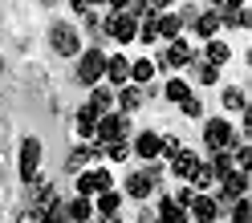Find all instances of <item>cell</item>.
<instances>
[{"label": "cell", "mask_w": 252, "mask_h": 223, "mask_svg": "<svg viewBox=\"0 0 252 223\" xmlns=\"http://www.w3.org/2000/svg\"><path fill=\"white\" fill-rule=\"evenodd\" d=\"M191 61H195V53H191V45L183 37H175L167 45V53H163V65H171V69H183V65H191Z\"/></svg>", "instance_id": "30bf717a"}, {"label": "cell", "mask_w": 252, "mask_h": 223, "mask_svg": "<svg viewBox=\"0 0 252 223\" xmlns=\"http://www.w3.org/2000/svg\"><path fill=\"white\" fill-rule=\"evenodd\" d=\"M179 110H183L187 118H199V114H203V102H199V98H191V93H187V98L179 102Z\"/></svg>", "instance_id": "4dcf8cb0"}, {"label": "cell", "mask_w": 252, "mask_h": 223, "mask_svg": "<svg viewBox=\"0 0 252 223\" xmlns=\"http://www.w3.org/2000/svg\"><path fill=\"white\" fill-rule=\"evenodd\" d=\"M17 167H21V179L25 183H37V170H41V138H25L21 142Z\"/></svg>", "instance_id": "5b68a950"}, {"label": "cell", "mask_w": 252, "mask_h": 223, "mask_svg": "<svg viewBox=\"0 0 252 223\" xmlns=\"http://www.w3.org/2000/svg\"><path fill=\"white\" fill-rule=\"evenodd\" d=\"M134 154H138V158H159V134H155V130H143V134L134 138Z\"/></svg>", "instance_id": "ac0fdd59"}, {"label": "cell", "mask_w": 252, "mask_h": 223, "mask_svg": "<svg viewBox=\"0 0 252 223\" xmlns=\"http://www.w3.org/2000/svg\"><path fill=\"white\" fill-rule=\"evenodd\" d=\"M102 77H106L110 85H118V89H122V85H130V61H126L122 53L106 57V73H102Z\"/></svg>", "instance_id": "8fae6325"}, {"label": "cell", "mask_w": 252, "mask_h": 223, "mask_svg": "<svg viewBox=\"0 0 252 223\" xmlns=\"http://www.w3.org/2000/svg\"><path fill=\"white\" fill-rule=\"evenodd\" d=\"M187 207H191V219H199V223H216V215H220V203L212 195H195Z\"/></svg>", "instance_id": "7c38bea8"}, {"label": "cell", "mask_w": 252, "mask_h": 223, "mask_svg": "<svg viewBox=\"0 0 252 223\" xmlns=\"http://www.w3.org/2000/svg\"><path fill=\"white\" fill-rule=\"evenodd\" d=\"M163 93H167L171 102H183V98H187V82H183V77H171V82H167V89H163Z\"/></svg>", "instance_id": "f1b7e54d"}, {"label": "cell", "mask_w": 252, "mask_h": 223, "mask_svg": "<svg viewBox=\"0 0 252 223\" xmlns=\"http://www.w3.org/2000/svg\"><path fill=\"white\" fill-rule=\"evenodd\" d=\"M212 4H216V8H232V0H212Z\"/></svg>", "instance_id": "8d00e7d4"}, {"label": "cell", "mask_w": 252, "mask_h": 223, "mask_svg": "<svg viewBox=\"0 0 252 223\" xmlns=\"http://www.w3.org/2000/svg\"><path fill=\"white\" fill-rule=\"evenodd\" d=\"M90 154H94L90 146H86V150H73V154H69V170H77V167H86V163H90Z\"/></svg>", "instance_id": "1f68e13d"}, {"label": "cell", "mask_w": 252, "mask_h": 223, "mask_svg": "<svg viewBox=\"0 0 252 223\" xmlns=\"http://www.w3.org/2000/svg\"><path fill=\"white\" fill-rule=\"evenodd\" d=\"M49 45H53V53H57V57H73L77 49H82V37H77V28H73V25L57 21V25L49 28Z\"/></svg>", "instance_id": "3957f363"}, {"label": "cell", "mask_w": 252, "mask_h": 223, "mask_svg": "<svg viewBox=\"0 0 252 223\" xmlns=\"http://www.w3.org/2000/svg\"><path fill=\"white\" fill-rule=\"evenodd\" d=\"M155 28H159L163 41H175L179 28H183V21H179V12H159V17H155Z\"/></svg>", "instance_id": "9a60e30c"}, {"label": "cell", "mask_w": 252, "mask_h": 223, "mask_svg": "<svg viewBox=\"0 0 252 223\" xmlns=\"http://www.w3.org/2000/svg\"><path fill=\"white\" fill-rule=\"evenodd\" d=\"M159 223H187V211H183L175 199H163L159 203Z\"/></svg>", "instance_id": "7402d4cb"}, {"label": "cell", "mask_w": 252, "mask_h": 223, "mask_svg": "<svg viewBox=\"0 0 252 223\" xmlns=\"http://www.w3.org/2000/svg\"><path fill=\"white\" fill-rule=\"evenodd\" d=\"M224 106H228V110H236V114H244V110H248L244 89H224Z\"/></svg>", "instance_id": "484cf974"}, {"label": "cell", "mask_w": 252, "mask_h": 223, "mask_svg": "<svg viewBox=\"0 0 252 223\" xmlns=\"http://www.w3.org/2000/svg\"><path fill=\"white\" fill-rule=\"evenodd\" d=\"M138 41H143V45H155V41H159V28H155V17H143V25H138Z\"/></svg>", "instance_id": "4316f807"}, {"label": "cell", "mask_w": 252, "mask_h": 223, "mask_svg": "<svg viewBox=\"0 0 252 223\" xmlns=\"http://www.w3.org/2000/svg\"><path fill=\"white\" fill-rule=\"evenodd\" d=\"M98 110H94V106H82V110H77V134H82V138H94V130H98Z\"/></svg>", "instance_id": "d6986e66"}, {"label": "cell", "mask_w": 252, "mask_h": 223, "mask_svg": "<svg viewBox=\"0 0 252 223\" xmlns=\"http://www.w3.org/2000/svg\"><path fill=\"white\" fill-rule=\"evenodd\" d=\"M232 223H252V203L248 199H236L232 203Z\"/></svg>", "instance_id": "83f0119b"}, {"label": "cell", "mask_w": 252, "mask_h": 223, "mask_svg": "<svg viewBox=\"0 0 252 223\" xmlns=\"http://www.w3.org/2000/svg\"><path fill=\"white\" fill-rule=\"evenodd\" d=\"M195 167H199V158H195L191 150H179L175 158H171V174H175V179H183V183L191 179V170H195Z\"/></svg>", "instance_id": "5bb4252c"}, {"label": "cell", "mask_w": 252, "mask_h": 223, "mask_svg": "<svg viewBox=\"0 0 252 223\" xmlns=\"http://www.w3.org/2000/svg\"><path fill=\"white\" fill-rule=\"evenodd\" d=\"M73 12H82V17H90V4H86V0H73Z\"/></svg>", "instance_id": "d590c367"}, {"label": "cell", "mask_w": 252, "mask_h": 223, "mask_svg": "<svg viewBox=\"0 0 252 223\" xmlns=\"http://www.w3.org/2000/svg\"><path fill=\"white\" fill-rule=\"evenodd\" d=\"M228 57H232V49H228V45L224 41H208V65H228Z\"/></svg>", "instance_id": "d4e9b609"}, {"label": "cell", "mask_w": 252, "mask_h": 223, "mask_svg": "<svg viewBox=\"0 0 252 223\" xmlns=\"http://www.w3.org/2000/svg\"><path fill=\"white\" fill-rule=\"evenodd\" d=\"M126 130H130L126 114H102V118H98V130H94V138H98L102 146H114V142L126 138Z\"/></svg>", "instance_id": "277c9868"}, {"label": "cell", "mask_w": 252, "mask_h": 223, "mask_svg": "<svg viewBox=\"0 0 252 223\" xmlns=\"http://www.w3.org/2000/svg\"><path fill=\"white\" fill-rule=\"evenodd\" d=\"M191 199H195V191H191V187H179V195H175V203L183 207V211H187V203H191Z\"/></svg>", "instance_id": "836d02e7"}, {"label": "cell", "mask_w": 252, "mask_h": 223, "mask_svg": "<svg viewBox=\"0 0 252 223\" xmlns=\"http://www.w3.org/2000/svg\"><path fill=\"white\" fill-rule=\"evenodd\" d=\"M106 154L114 158V163H122V158L130 154V146H126V142H114V146H106Z\"/></svg>", "instance_id": "d6a6232c"}, {"label": "cell", "mask_w": 252, "mask_h": 223, "mask_svg": "<svg viewBox=\"0 0 252 223\" xmlns=\"http://www.w3.org/2000/svg\"><path fill=\"white\" fill-rule=\"evenodd\" d=\"M236 138H240V134H236L224 118H212L208 126H203V142H208V150H212V154H216V150H232V146H236Z\"/></svg>", "instance_id": "7a4b0ae2"}, {"label": "cell", "mask_w": 252, "mask_h": 223, "mask_svg": "<svg viewBox=\"0 0 252 223\" xmlns=\"http://www.w3.org/2000/svg\"><path fill=\"white\" fill-rule=\"evenodd\" d=\"M86 106H94V110H98V114H114V89H110V85H94V93H90V102Z\"/></svg>", "instance_id": "4fadbf2b"}, {"label": "cell", "mask_w": 252, "mask_h": 223, "mask_svg": "<svg viewBox=\"0 0 252 223\" xmlns=\"http://www.w3.org/2000/svg\"><path fill=\"white\" fill-rule=\"evenodd\" d=\"M102 191H114V179H110V170L94 167V170H86V174H77V195H82V199L102 195Z\"/></svg>", "instance_id": "8992f818"}, {"label": "cell", "mask_w": 252, "mask_h": 223, "mask_svg": "<svg viewBox=\"0 0 252 223\" xmlns=\"http://www.w3.org/2000/svg\"><path fill=\"white\" fill-rule=\"evenodd\" d=\"M86 4H106V0H86Z\"/></svg>", "instance_id": "74e56055"}, {"label": "cell", "mask_w": 252, "mask_h": 223, "mask_svg": "<svg viewBox=\"0 0 252 223\" xmlns=\"http://www.w3.org/2000/svg\"><path fill=\"white\" fill-rule=\"evenodd\" d=\"M151 77H155V61H130V85H138V89H143V85H151Z\"/></svg>", "instance_id": "ffe728a7"}, {"label": "cell", "mask_w": 252, "mask_h": 223, "mask_svg": "<svg viewBox=\"0 0 252 223\" xmlns=\"http://www.w3.org/2000/svg\"><path fill=\"white\" fill-rule=\"evenodd\" d=\"M118 207H122L118 191H102V195H98V215L102 219H118Z\"/></svg>", "instance_id": "44dd1931"}, {"label": "cell", "mask_w": 252, "mask_h": 223, "mask_svg": "<svg viewBox=\"0 0 252 223\" xmlns=\"http://www.w3.org/2000/svg\"><path fill=\"white\" fill-rule=\"evenodd\" d=\"M195 82H203V85H216V82H220V69L203 61V65H195Z\"/></svg>", "instance_id": "f546056e"}, {"label": "cell", "mask_w": 252, "mask_h": 223, "mask_svg": "<svg viewBox=\"0 0 252 223\" xmlns=\"http://www.w3.org/2000/svg\"><path fill=\"white\" fill-rule=\"evenodd\" d=\"M0 65H4V61H0Z\"/></svg>", "instance_id": "f35d334b"}, {"label": "cell", "mask_w": 252, "mask_h": 223, "mask_svg": "<svg viewBox=\"0 0 252 223\" xmlns=\"http://www.w3.org/2000/svg\"><path fill=\"white\" fill-rule=\"evenodd\" d=\"M106 4L114 8V12H126V8H130V0H106Z\"/></svg>", "instance_id": "e575fe53"}, {"label": "cell", "mask_w": 252, "mask_h": 223, "mask_svg": "<svg viewBox=\"0 0 252 223\" xmlns=\"http://www.w3.org/2000/svg\"><path fill=\"white\" fill-rule=\"evenodd\" d=\"M208 167L216 170V183H220V179H224V174H232V170H236V167H232V150H216Z\"/></svg>", "instance_id": "603a6c76"}, {"label": "cell", "mask_w": 252, "mask_h": 223, "mask_svg": "<svg viewBox=\"0 0 252 223\" xmlns=\"http://www.w3.org/2000/svg\"><path fill=\"white\" fill-rule=\"evenodd\" d=\"M102 73H106V53L98 49V45H90V49L82 53V61H77V82L94 89L102 82Z\"/></svg>", "instance_id": "6da1fadb"}, {"label": "cell", "mask_w": 252, "mask_h": 223, "mask_svg": "<svg viewBox=\"0 0 252 223\" xmlns=\"http://www.w3.org/2000/svg\"><path fill=\"white\" fill-rule=\"evenodd\" d=\"M244 191H248V174L244 170H232V174H224V179H220V207L224 203H236V199H244Z\"/></svg>", "instance_id": "ba28073f"}, {"label": "cell", "mask_w": 252, "mask_h": 223, "mask_svg": "<svg viewBox=\"0 0 252 223\" xmlns=\"http://www.w3.org/2000/svg\"><path fill=\"white\" fill-rule=\"evenodd\" d=\"M155 183H159V170L147 167V170H138V174L126 179V195H130V199H147L151 191H155Z\"/></svg>", "instance_id": "9c48e42d"}, {"label": "cell", "mask_w": 252, "mask_h": 223, "mask_svg": "<svg viewBox=\"0 0 252 223\" xmlns=\"http://www.w3.org/2000/svg\"><path fill=\"white\" fill-rule=\"evenodd\" d=\"M191 25H195V33H199L203 41H216V33H220V12H199Z\"/></svg>", "instance_id": "e0dca14e"}, {"label": "cell", "mask_w": 252, "mask_h": 223, "mask_svg": "<svg viewBox=\"0 0 252 223\" xmlns=\"http://www.w3.org/2000/svg\"><path fill=\"white\" fill-rule=\"evenodd\" d=\"M143 98H147V93L138 89V85H122L118 89V110H122V114H134V110L143 106Z\"/></svg>", "instance_id": "2e32d148"}, {"label": "cell", "mask_w": 252, "mask_h": 223, "mask_svg": "<svg viewBox=\"0 0 252 223\" xmlns=\"http://www.w3.org/2000/svg\"><path fill=\"white\" fill-rule=\"evenodd\" d=\"M106 33L114 37L118 45H130L138 37V21L130 17V12H110V21H106Z\"/></svg>", "instance_id": "52a82bcc"}, {"label": "cell", "mask_w": 252, "mask_h": 223, "mask_svg": "<svg viewBox=\"0 0 252 223\" xmlns=\"http://www.w3.org/2000/svg\"><path fill=\"white\" fill-rule=\"evenodd\" d=\"M65 215H69V223H86V219L94 215V207H90V199H82V195H77V199L65 207Z\"/></svg>", "instance_id": "cb8c5ba5"}]
</instances>
